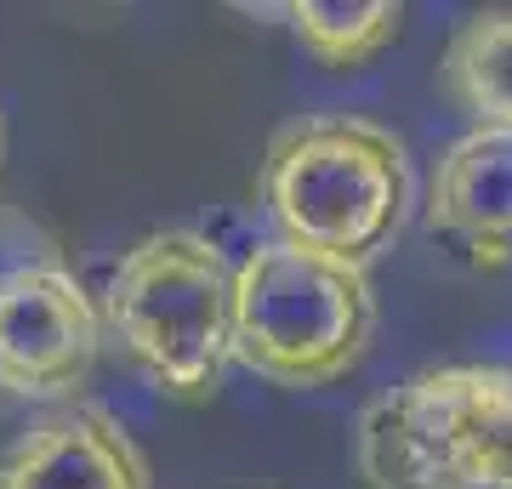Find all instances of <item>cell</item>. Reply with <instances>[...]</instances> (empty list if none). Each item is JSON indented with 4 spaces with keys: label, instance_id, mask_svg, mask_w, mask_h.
Segmentation results:
<instances>
[{
    "label": "cell",
    "instance_id": "6da1fadb",
    "mask_svg": "<svg viewBox=\"0 0 512 489\" xmlns=\"http://www.w3.org/2000/svg\"><path fill=\"white\" fill-rule=\"evenodd\" d=\"M410 154L387 126L353 114H313L274 137L262 200L296 251L370 268L410 217Z\"/></svg>",
    "mask_w": 512,
    "mask_h": 489
},
{
    "label": "cell",
    "instance_id": "7a4b0ae2",
    "mask_svg": "<svg viewBox=\"0 0 512 489\" xmlns=\"http://www.w3.org/2000/svg\"><path fill=\"white\" fill-rule=\"evenodd\" d=\"M103 325L165 399H217L234 359V262L194 228L137 239L109 273Z\"/></svg>",
    "mask_w": 512,
    "mask_h": 489
},
{
    "label": "cell",
    "instance_id": "3957f363",
    "mask_svg": "<svg viewBox=\"0 0 512 489\" xmlns=\"http://www.w3.org/2000/svg\"><path fill=\"white\" fill-rule=\"evenodd\" d=\"M370 489H512V370H416L359 416Z\"/></svg>",
    "mask_w": 512,
    "mask_h": 489
},
{
    "label": "cell",
    "instance_id": "277c9868",
    "mask_svg": "<svg viewBox=\"0 0 512 489\" xmlns=\"http://www.w3.org/2000/svg\"><path fill=\"white\" fill-rule=\"evenodd\" d=\"M376 296L365 268L285 239L234 262V359L274 387H330L370 353Z\"/></svg>",
    "mask_w": 512,
    "mask_h": 489
},
{
    "label": "cell",
    "instance_id": "5b68a950",
    "mask_svg": "<svg viewBox=\"0 0 512 489\" xmlns=\"http://www.w3.org/2000/svg\"><path fill=\"white\" fill-rule=\"evenodd\" d=\"M103 353V308L35 217L0 205V410L74 404Z\"/></svg>",
    "mask_w": 512,
    "mask_h": 489
},
{
    "label": "cell",
    "instance_id": "8992f818",
    "mask_svg": "<svg viewBox=\"0 0 512 489\" xmlns=\"http://www.w3.org/2000/svg\"><path fill=\"white\" fill-rule=\"evenodd\" d=\"M427 228L473 268L512 262V131L473 126L427 182Z\"/></svg>",
    "mask_w": 512,
    "mask_h": 489
},
{
    "label": "cell",
    "instance_id": "52a82bcc",
    "mask_svg": "<svg viewBox=\"0 0 512 489\" xmlns=\"http://www.w3.org/2000/svg\"><path fill=\"white\" fill-rule=\"evenodd\" d=\"M0 489H154L137 438L92 404L40 416L0 455Z\"/></svg>",
    "mask_w": 512,
    "mask_h": 489
},
{
    "label": "cell",
    "instance_id": "ba28073f",
    "mask_svg": "<svg viewBox=\"0 0 512 489\" xmlns=\"http://www.w3.org/2000/svg\"><path fill=\"white\" fill-rule=\"evenodd\" d=\"M444 91L484 131H512V6H490L461 23L439 63Z\"/></svg>",
    "mask_w": 512,
    "mask_h": 489
},
{
    "label": "cell",
    "instance_id": "9c48e42d",
    "mask_svg": "<svg viewBox=\"0 0 512 489\" xmlns=\"http://www.w3.org/2000/svg\"><path fill=\"white\" fill-rule=\"evenodd\" d=\"M291 29L302 52L325 69H359L404 29L399 0H296Z\"/></svg>",
    "mask_w": 512,
    "mask_h": 489
},
{
    "label": "cell",
    "instance_id": "30bf717a",
    "mask_svg": "<svg viewBox=\"0 0 512 489\" xmlns=\"http://www.w3.org/2000/svg\"><path fill=\"white\" fill-rule=\"evenodd\" d=\"M0 154H6V126H0Z\"/></svg>",
    "mask_w": 512,
    "mask_h": 489
}]
</instances>
